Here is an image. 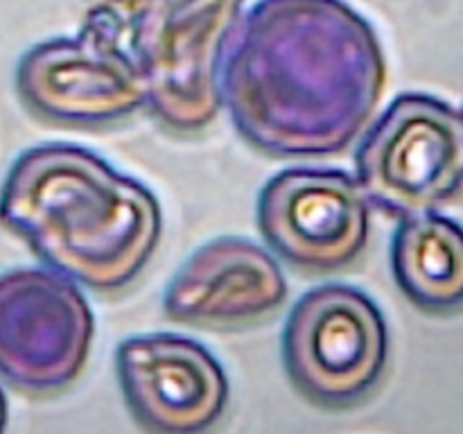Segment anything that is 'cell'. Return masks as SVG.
Returning <instances> with one entry per match:
<instances>
[{
    "instance_id": "cell-9",
    "label": "cell",
    "mask_w": 463,
    "mask_h": 434,
    "mask_svg": "<svg viewBox=\"0 0 463 434\" xmlns=\"http://www.w3.org/2000/svg\"><path fill=\"white\" fill-rule=\"evenodd\" d=\"M116 371L127 407L147 434H213L229 410L231 384L220 360L184 335L125 339Z\"/></svg>"
},
{
    "instance_id": "cell-5",
    "label": "cell",
    "mask_w": 463,
    "mask_h": 434,
    "mask_svg": "<svg viewBox=\"0 0 463 434\" xmlns=\"http://www.w3.org/2000/svg\"><path fill=\"white\" fill-rule=\"evenodd\" d=\"M357 185L378 211L405 220L437 211L463 188L461 116L425 93L398 95L366 131Z\"/></svg>"
},
{
    "instance_id": "cell-10",
    "label": "cell",
    "mask_w": 463,
    "mask_h": 434,
    "mask_svg": "<svg viewBox=\"0 0 463 434\" xmlns=\"http://www.w3.org/2000/svg\"><path fill=\"white\" fill-rule=\"evenodd\" d=\"M288 292L283 267L267 249L244 238H217L172 276L163 312L197 328H244L279 312Z\"/></svg>"
},
{
    "instance_id": "cell-7",
    "label": "cell",
    "mask_w": 463,
    "mask_h": 434,
    "mask_svg": "<svg viewBox=\"0 0 463 434\" xmlns=\"http://www.w3.org/2000/svg\"><path fill=\"white\" fill-rule=\"evenodd\" d=\"M14 81L23 107L50 125L98 129L145 108L138 66L118 48L116 32L102 27L75 41L34 45Z\"/></svg>"
},
{
    "instance_id": "cell-8",
    "label": "cell",
    "mask_w": 463,
    "mask_h": 434,
    "mask_svg": "<svg viewBox=\"0 0 463 434\" xmlns=\"http://www.w3.org/2000/svg\"><path fill=\"white\" fill-rule=\"evenodd\" d=\"M258 229L271 251L292 267L307 274H333L364 253L369 202L346 172L289 167L262 185Z\"/></svg>"
},
{
    "instance_id": "cell-2",
    "label": "cell",
    "mask_w": 463,
    "mask_h": 434,
    "mask_svg": "<svg viewBox=\"0 0 463 434\" xmlns=\"http://www.w3.org/2000/svg\"><path fill=\"white\" fill-rule=\"evenodd\" d=\"M0 224L45 267L93 292H120L152 260L163 233L152 190L80 145L25 149L0 188Z\"/></svg>"
},
{
    "instance_id": "cell-1",
    "label": "cell",
    "mask_w": 463,
    "mask_h": 434,
    "mask_svg": "<svg viewBox=\"0 0 463 434\" xmlns=\"http://www.w3.org/2000/svg\"><path fill=\"white\" fill-rule=\"evenodd\" d=\"M387 66L369 23L339 0H265L220 72L238 134L279 158L339 154L383 99Z\"/></svg>"
},
{
    "instance_id": "cell-12",
    "label": "cell",
    "mask_w": 463,
    "mask_h": 434,
    "mask_svg": "<svg viewBox=\"0 0 463 434\" xmlns=\"http://www.w3.org/2000/svg\"><path fill=\"white\" fill-rule=\"evenodd\" d=\"M5 428H7V398L0 389V434H5Z\"/></svg>"
},
{
    "instance_id": "cell-4",
    "label": "cell",
    "mask_w": 463,
    "mask_h": 434,
    "mask_svg": "<svg viewBox=\"0 0 463 434\" xmlns=\"http://www.w3.org/2000/svg\"><path fill=\"white\" fill-rule=\"evenodd\" d=\"M242 0H149L134 36L145 108L172 134H199L222 108V45Z\"/></svg>"
},
{
    "instance_id": "cell-3",
    "label": "cell",
    "mask_w": 463,
    "mask_h": 434,
    "mask_svg": "<svg viewBox=\"0 0 463 434\" xmlns=\"http://www.w3.org/2000/svg\"><path fill=\"white\" fill-rule=\"evenodd\" d=\"M387 362V321L369 294L328 283L294 303L283 330V364L292 387L312 405H360L383 382Z\"/></svg>"
},
{
    "instance_id": "cell-13",
    "label": "cell",
    "mask_w": 463,
    "mask_h": 434,
    "mask_svg": "<svg viewBox=\"0 0 463 434\" xmlns=\"http://www.w3.org/2000/svg\"><path fill=\"white\" fill-rule=\"evenodd\" d=\"M459 116H461V131H463V108L459 111Z\"/></svg>"
},
{
    "instance_id": "cell-6",
    "label": "cell",
    "mask_w": 463,
    "mask_h": 434,
    "mask_svg": "<svg viewBox=\"0 0 463 434\" xmlns=\"http://www.w3.org/2000/svg\"><path fill=\"white\" fill-rule=\"evenodd\" d=\"M95 316L75 280L50 267L0 274V378L30 396L71 387L89 362Z\"/></svg>"
},
{
    "instance_id": "cell-11",
    "label": "cell",
    "mask_w": 463,
    "mask_h": 434,
    "mask_svg": "<svg viewBox=\"0 0 463 434\" xmlns=\"http://www.w3.org/2000/svg\"><path fill=\"white\" fill-rule=\"evenodd\" d=\"M392 269L398 289L419 310H463V226L437 211L401 220L392 240Z\"/></svg>"
}]
</instances>
